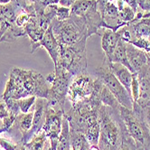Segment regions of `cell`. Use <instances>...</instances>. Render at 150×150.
I'll return each instance as SVG.
<instances>
[{
	"instance_id": "1f68e13d",
	"label": "cell",
	"mask_w": 150,
	"mask_h": 150,
	"mask_svg": "<svg viewBox=\"0 0 150 150\" xmlns=\"http://www.w3.org/2000/svg\"><path fill=\"white\" fill-rule=\"evenodd\" d=\"M51 150H52V149H51Z\"/></svg>"
},
{
	"instance_id": "8992f818",
	"label": "cell",
	"mask_w": 150,
	"mask_h": 150,
	"mask_svg": "<svg viewBox=\"0 0 150 150\" xmlns=\"http://www.w3.org/2000/svg\"><path fill=\"white\" fill-rule=\"evenodd\" d=\"M39 47H44L49 53L50 57L52 58V62H54V66L57 64L60 53H61V45L58 42L57 39L55 38L53 32L52 30V27L49 26V28L45 31V33L42 36V40L38 42L36 45L32 47L31 52L33 53L37 48Z\"/></svg>"
},
{
	"instance_id": "d6986e66",
	"label": "cell",
	"mask_w": 150,
	"mask_h": 150,
	"mask_svg": "<svg viewBox=\"0 0 150 150\" xmlns=\"http://www.w3.org/2000/svg\"><path fill=\"white\" fill-rule=\"evenodd\" d=\"M71 16V9L69 7H64L62 6H56L55 18L59 21H65Z\"/></svg>"
},
{
	"instance_id": "4316f807",
	"label": "cell",
	"mask_w": 150,
	"mask_h": 150,
	"mask_svg": "<svg viewBox=\"0 0 150 150\" xmlns=\"http://www.w3.org/2000/svg\"><path fill=\"white\" fill-rule=\"evenodd\" d=\"M12 1L13 0H0V5H7Z\"/></svg>"
},
{
	"instance_id": "277c9868",
	"label": "cell",
	"mask_w": 150,
	"mask_h": 150,
	"mask_svg": "<svg viewBox=\"0 0 150 150\" xmlns=\"http://www.w3.org/2000/svg\"><path fill=\"white\" fill-rule=\"evenodd\" d=\"M95 72L97 74L98 80H100L104 86L111 92L119 104L127 110H132L135 102L131 95L123 87V85L117 81L109 66L99 67L95 71Z\"/></svg>"
},
{
	"instance_id": "9c48e42d",
	"label": "cell",
	"mask_w": 150,
	"mask_h": 150,
	"mask_svg": "<svg viewBox=\"0 0 150 150\" xmlns=\"http://www.w3.org/2000/svg\"><path fill=\"white\" fill-rule=\"evenodd\" d=\"M120 38V35L119 32L113 31L112 29L108 28L103 32L101 35V48L105 53L106 59L108 60V62H110L112 54L116 49Z\"/></svg>"
},
{
	"instance_id": "9a60e30c",
	"label": "cell",
	"mask_w": 150,
	"mask_h": 150,
	"mask_svg": "<svg viewBox=\"0 0 150 150\" xmlns=\"http://www.w3.org/2000/svg\"><path fill=\"white\" fill-rule=\"evenodd\" d=\"M71 144L72 150H83L90 146V143L86 137L81 134H74L71 137Z\"/></svg>"
},
{
	"instance_id": "7402d4cb",
	"label": "cell",
	"mask_w": 150,
	"mask_h": 150,
	"mask_svg": "<svg viewBox=\"0 0 150 150\" xmlns=\"http://www.w3.org/2000/svg\"><path fill=\"white\" fill-rule=\"evenodd\" d=\"M9 116H10V113H9V110L7 108L6 104L0 102V120H4Z\"/></svg>"
},
{
	"instance_id": "4dcf8cb0",
	"label": "cell",
	"mask_w": 150,
	"mask_h": 150,
	"mask_svg": "<svg viewBox=\"0 0 150 150\" xmlns=\"http://www.w3.org/2000/svg\"><path fill=\"white\" fill-rule=\"evenodd\" d=\"M20 150H26V149H25V147H21V149H20Z\"/></svg>"
},
{
	"instance_id": "ffe728a7",
	"label": "cell",
	"mask_w": 150,
	"mask_h": 150,
	"mask_svg": "<svg viewBox=\"0 0 150 150\" xmlns=\"http://www.w3.org/2000/svg\"><path fill=\"white\" fill-rule=\"evenodd\" d=\"M131 96L134 102H137L139 97V81L137 73H133V81L131 83Z\"/></svg>"
},
{
	"instance_id": "ac0fdd59",
	"label": "cell",
	"mask_w": 150,
	"mask_h": 150,
	"mask_svg": "<svg viewBox=\"0 0 150 150\" xmlns=\"http://www.w3.org/2000/svg\"><path fill=\"white\" fill-rule=\"evenodd\" d=\"M35 100H36V97H35V96H30V97L27 98L17 100L19 110L23 113H28L30 108L35 104Z\"/></svg>"
},
{
	"instance_id": "52a82bcc",
	"label": "cell",
	"mask_w": 150,
	"mask_h": 150,
	"mask_svg": "<svg viewBox=\"0 0 150 150\" xmlns=\"http://www.w3.org/2000/svg\"><path fill=\"white\" fill-rule=\"evenodd\" d=\"M127 58L133 73L140 71L149 62L146 52L137 48L129 42H127Z\"/></svg>"
},
{
	"instance_id": "f546056e",
	"label": "cell",
	"mask_w": 150,
	"mask_h": 150,
	"mask_svg": "<svg viewBox=\"0 0 150 150\" xmlns=\"http://www.w3.org/2000/svg\"><path fill=\"white\" fill-rule=\"evenodd\" d=\"M146 55H147V59H148V62H149V63H150V52H146Z\"/></svg>"
},
{
	"instance_id": "2e32d148",
	"label": "cell",
	"mask_w": 150,
	"mask_h": 150,
	"mask_svg": "<svg viewBox=\"0 0 150 150\" xmlns=\"http://www.w3.org/2000/svg\"><path fill=\"white\" fill-rule=\"evenodd\" d=\"M33 119H34V113H23L17 117V122L20 127V128L22 129L23 132H26L30 130L33 126Z\"/></svg>"
},
{
	"instance_id": "ba28073f",
	"label": "cell",
	"mask_w": 150,
	"mask_h": 150,
	"mask_svg": "<svg viewBox=\"0 0 150 150\" xmlns=\"http://www.w3.org/2000/svg\"><path fill=\"white\" fill-rule=\"evenodd\" d=\"M108 66L123 87L131 95V83L133 81V72L126 66L117 62H108ZM132 97V96H131Z\"/></svg>"
},
{
	"instance_id": "44dd1931",
	"label": "cell",
	"mask_w": 150,
	"mask_h": 150,
	"mask_svg": "<svg viewBox=\"0 0 150 150\" xmlns=\"http://www.w3.org/2000/svg\"><path fill=\"white\" fill-rule=\"evenodd\" d=\"M28 1L35 6H41V7H46L50 5H58L60 0H28Z\"/></svg>"
},
{
	"instance_id": "484cf974",
	"label": "cell",
	"mask_w": 150,
	"mask_h": 150,
	"mask_svg": "<svg viewBox=\"0 0 150 150\" xmlns=\"http://www.w3.org/2000/svg\"><path fill=\"white\" fill-rule=\"evenodd\" d=\"M142 8L146 10H150V0H145V2L142 6Z\"/></svg>"
},
{
	"instance_id": "f1b7e54d",
	"label": "cell",
	"mask_w": 150,
	"mask_h": 150,
	"mask_svg": "<svg viewBox=\"0 0 150 150\" xmlns=\"http://www.w3.org/2000/svg\"><path fill=\"white\" fill-rule=\"evenodd\" d=\"M2 128H4V121L0 120V129H2Z\"/></svg>"
},
{
	"instance_id": "7c38bea8",
	"label": "cell",
	"mask_w": 150,
	"mask_h": 150,
	"mask_svg": "<svg viewBox=\"0 0 150 150\" xmlns=\"http://www.w3.org/2000/svg\"><path fill=\"white\" fill-rule=\"evenodd\" d=\"M71 148V137L69 129V121L65 117L62 121V131L59 137V141L56 150H70Z\"/></svg>"
},
{
	"instance_id": "5b68a950",
	"label": "cell",
	"mask_w": 150,
	"mask_h": 150,
	"mask_svg": "<svg viewBox=\"0 0 150 150\" xmlns=\"http://www.w3.org/2000/svg\"><path fill=\"white\" fill-rule=\"evenodd\" d=\"M62 112H55L52 110H48L46 113L45 122L42 127L46 137L52 142V149L56 150L59 141V137L62 131Z\"/></svg>"
},
{
	"instance_id": "7a4b0ae2",
	"label": "cell",
	"mask_w": 150,
	"mask_h": 150,
	"mask_svg": "<svg viewBox=\"0 0 150 150\" xmlns=\"http://www.w3.org/2000/svg\"><path fill=\"white\" fill-rule=\"evenodd\" d=\"M120 112L128 134L135 140L136 144L142 148L150 150V133L141 107L135 102L133 110H130L120 106Z\"/></svg>"
},
{
	"instance_id": "4fadbf2b",
	"label": "cell",
	"mask_w": 150,
	"mask_h": 150,
	"mask_svg": "<svg viewBox=\"0 0 150 150\" xmlns=\"http://www.w3.org/2000/svg\"><path fill=\"white\" fill-rule=\"evenodd\" d=\"M119 150H137V144L131 136L128 134L124 122L121 127V142Z\"/></svg>"
},
{
	"instance_id": "30bf717a",
	"label": "cell",
	"mask_w": 150,
	"mask_h": 150,
	"mask_svg": "<svg viewBox=\"0 0 150 150\" xmlns=\"http://www.w3.org/2000/svg\"><path fill=\"white\" fill-rule=\"evenodd\" d=\"M46 104H47V101L44 98H39L36 100L31 133L32 132H33V134L39 133L41 128H42V127H44L45 122L46 113H47V110L45 109Z\"/></svg>"
},
{
	"instance_id": "e0dca14e",
	"label": "cell",
	"mask_w": 150,
	"mask_h": 150,
	"mask_svg": "<svg viewBox=\"0 0 150 150\" xmlns=\"http://www.w3.org/2000/svg\"><path fill=\"white\" fill-rule=\"evenodd\" d=\"M45 132H42L37 135L29 144H27V147L30 150H45Z\"/></svg>"
},
{
	"instance_id": "8fae6325",
	"label": "cell",
	"mask_w": 150,
	"mask_h": 150,
	"mask_svg": "<svg viewBox=\"0 0 150 150\" xmlns=\"http://www.w3.org/2000/svg\"><path fill=\"white\" fill-rule=\"evenodd\" d=\"M110 62H117L121 63L124 66H126L128 70H130V66L128 64L127 58V42L120 37L117 45L116 46V49L112 54L111 60Z\"/></svg>"
},
{
	"instance_id": "603a6c76",
	"label": "cell",
	"mask_w": 150,
	"mask_h": 150,
	"mask_svg": "<svg viewBox=\"0 0 150 150\" xmlns=\"http://www.w3.org/2000/svg\"><path fill=\"white\" fill-rule=\"evenodd\" d=\"M0 145H1V146H3L4 149L6 150H15L16 148V146L15 144L6 140L5 138H0Z\"/></svg>"
},
{
	"instance_id": "cb8c5ba5",
	"label": "cell",
	"mask_w": 150,
	"mask_h": 150,
	"mask_svg": "<svg viewBox=\"0 0 150 150\" xmlns=\"http://www.w3.org/2000/svg\"><path fill=\"white\" fill-rule=\"evenodd\" d=\"M143 110V114H144V119L146 124V127L149 130L150 133V106L145 107V108H142Z\"/></svg>"
},
{
	"instance_id": "5bb4252c",
	"label": "cell",
	"mask_w": 150,
	"mask_h": 150,
	"mask_svg": "<svg viewBox=\"0 0 150 150\" xmlns=\"http://www.w3.org/2000/svg\"><path fill=\"white\" fill-rule=\"evenodd\" d=\"M100 121L95 122L89 127H87L86 129V137L87 140L89 141L90 144L96 145L99 142V138H100Z\"/></svg>"
},
{
	"instance_id": "3957f363",
	"label": "cell",
	"mask_w": 150,
	"mask_h": 150,
	"mask_svg": "<svg viewBox=\"0 0 150 150\" xmlns=\"http://www.w3.org/2000/svg\"><path fill=\"white\" fill-rule=\"evenodd\" d=\"M110 107L103 106L100 110V150H119L121 142V121L117 123L110 112Z\"/></svg>"
},
{
	"instance_id": "83f0119b",
	"label": "cell",
	"mask_w": 150,
	"mask_h": 150,
	"mask_svg": "<svg viewBox=\"0 0 150 150\" xmlns=\"http://www.w3.org/2000/svg\"><path fill=\"white\" fill-rule=\"evenodd\" d=\"M137 2H138V5H140V7H142L144 2H145V0H137Z\"/></svg>"
},
{
	"instance_id": "6da1fadb",
	"label": "cell",
	"mask_w": 150,
	"mask_h": 150,
	"mask_svg": "<svg viewBox=\"0 0 150 150\" xmlns=\"http://www.w3.org/2000/svg\"><path fill=\"white\" fill-rule=\"evenodd\" d=\"M49 89L48 81L41 73L16 67L10 72L3 99L6 101L9 99L20 100L29 96L46 99Z\"/></svg>"
},
{
	"instance_id": "d4e9b609",
	"label": "cell",
	"mask_w": 150,
	"mask_h": 150,
	"mask_svg": "<svg viewBox=\"0 0 150 150\" xmlns=\"http://www.w3.org/2000/svg\"><path fill=\"white\" fill-rule=\"evenodd\" d=\"M76 1V0H60V6H64V7H71L72 6V4Z\"/></svg>"
}]
</instances>
